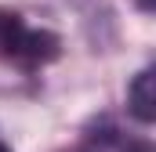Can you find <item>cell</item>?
Returning a JSON list of instances; mask_svg holds the SVG:
<instances>
[{"instance_id":"cell-1","label":"cell","mask_w":156,"mask_h":152,"mask_svg":"<svg viewBox=\"0 0 156 152\" xmlns=\"http://www.w3.org/2000/svg\"><path fill=\"white\" fill-rule=\"evenodd\" d=\"M62 51V40L47 29H29L18 15L11 11H0V58L4 62H15L22 69H37L55 62Z\"/></svg>"},{"instance_id":"cell-4","label":"cell","mask_w":156,"mask_h":152,"mask_svg":"<svg viewBox=\"0 0 156 152\" xmlns=\"http://www.w3.org/2000/svg\"><path fill=\"white\" fill-rule=\"evenodd\" d=\"M142 7H145V11H149V7H153V0H142Z\"/></svg>"},{"instance_id":"cell-3","label":"cell","mask_w":156,"mask_h":152,"mask_svg":"<svg viewBox=\"0 0 156 152\" xmlns=\"http://www.w3.org/2000/svg\"><path fill=\"white\" fill-rule=\"evenodd\" d=\"M83 152H149V149H145V145H134V141H127V138H120L116 130H105V134H94Z\"/></svg>"},{"instance_id":"cell-5","label":"cell","mask_w":156,"mask_h":152,"mask_svg":"<svg viewBox=\"0 0 156 152\" xmlns=\"http://www.w3.org/2000/svg\"><path fill=\"white\" fill-rule=\"evenodd\" d=\"M0 152H11V149H7V145H4V138H0Z\"/></svg>"},{"instance_id":"cell-2","label":"cell","mask_w":156,"mask_h":152,"mask_svg":"<svg viewBox=\"0 0 156 152\" xmlns=\"http://www.w3.org/2000/svg\"><path fill=\"white\" fill-rule=\"evenodd\" d=\"M127 109L134 119L142 123H153L156 119V91H153V69H142V73L131 80L127 87Z\"/></svg>"}]
</instances>
